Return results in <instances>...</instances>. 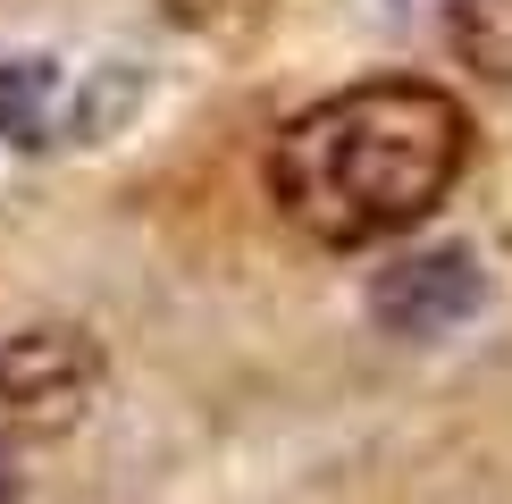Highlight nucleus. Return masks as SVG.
<instances>
[{
	"mask_svg": "<svg viewBox=\"0 0 512 504\" xmlns=\"http://www.w3.org/2000/svg\"><path fill=\"white\" fill-rule=\"evenodd\" d=\"M471 168V110L445 84L370 76L286 118L269 152V194L328 252L387 244L420 227Z\"/></svg>",
	"mask_w": 512,
	"mask_h": 504,
	"instance_id": "1",
	"label": "nucleus"
},
{
	"mask_svg": "<svg viewBox=\"0 0 512 504\" xmlns=\"http://www.w3.org/2000/svg\"><path fill=\"white\" fill-rule=\"evenodd\" d=\"M143 76L126 59H59V51H17L0 59V135L17 152L51 143H93L135 118Z\"/></svg>",
	"mask_w": 512,
	"mask_h": 504,
	"instance_id": "2",
	"label": "nucleus"
},
{
	"mask_svg": "<svg viewBox=\"0 0 512 504\" xmlns=\"http://www.w3.org/2000/svg\"><path fill=\"white\" fill-rule=\"evenodd\" d=\"M101 395V345L84 328H26L0 345V429L68 437Z\"/></svg>",
	"mask_w": 512,
	"mask_h": 504,
	"instance_id": "3",
	"label": "nucleus"
},
{
	"mask_svg": "<svg viewBox=\"0 0 512 504\" xmlns=\"http://www.w3.org/2000/svg\"><path fill=\"white\" fill-rule=\"evenodd\" d=\"M487 303V278L471 252H412V261H395L387 278L370 286V311L387 336H412V345H429V336H454L462 320H479Z\"/></svg>",
	"mask_w": 512,
	"mask_h": 504,
	"instance_id": "4",
	"label": "nucleus"
},
{
	"mask_svg": "<svg viewBox=\"0 0 512 504\" xmlns=\"http://www.w3.org/2000/svg\"><path fill=\"white\" fill-rule=\"evenodd\" d=\"M454 51L487 84H512V0H454Z\"/></svg>",
	"mask_w": 512,
	"mask_h": 504,
	"instance_id": "5",
	"label": "nucleus"
}]
</instances>
